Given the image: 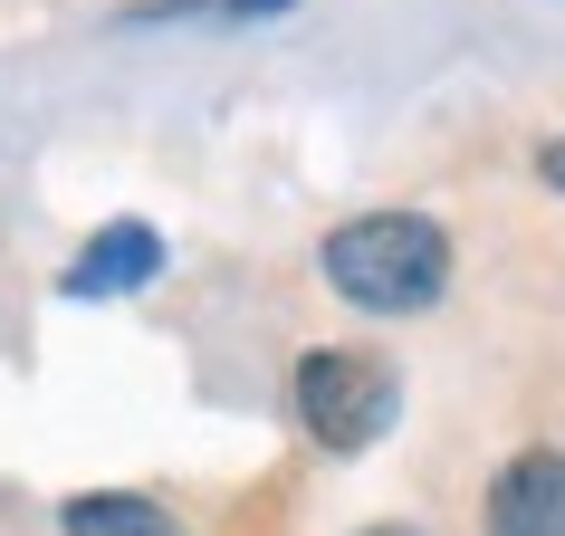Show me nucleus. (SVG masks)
I'll list each match as a JSON object with an SVG mask.
<instances>
[{
    "instance_id": "obj_7",
    "label": "nucleus",
    "mask_w": 565,
    "mask_h": 536,
    "mask_svg": "<svg viewBox=\"0 0 565 536\" xmlns=\"http://www.w3.org/2000/svg\"><path fill=\"white\" fill-rule=\"evenodd\" d=\"M536 173H546V192H565V135H556L546 153H536Z\"/></svg>"
},
{
    "instance_id": "obj_5",
    "label": "nucleus",
    "mask_w": 565,
    "mask_h": 536,
    "mask_svg": "<svg viewBox=\"0 0 565 536\" xmlns=\"http://www.w3.org/2000/svg\"><path fill=\"white\" fill-rule=\"evenodd\" d=\"M58 527L67 536H182L173 507H163V499H135V489H87V499H67Z\"/></svg>"
},
{
    "instance_id": "obj_6",
    "label": "nucleus",
    "mask_w": 565,
    "mask_h": 536,
    "mask_svg": "<svg viewBox=\"0 0 565 536\" xmlns=\"http://www.w3.org/2000/svg\"><path fill=\"white\" fill-rule=\"evenodd\" d=\"M288 0H145L135 30H173V20H278Z\"/></svg>"
},
{
    "instance_id": "obj_2",
    "label": "nucleus",
    "mask_w": 565,
    "mask_h": 536,
    "mask_svg": "<svg viewBox=\"0 0 565 536\" xmlns=\"http://www.w3.org/2000/svg\"><path fill=\"white\" fill-rule=\"evenodd\" d=\"M288 412L307 421L317 450H374L393 431V364L355 355V345H317L288 374Z\"/></svg>"
},
{
    "instance_id": "obj_1",
    "label": "nucleus",
    "mask_w": 565,
    "mask_h": 536,
    "mask_svg": "<svg viewBox=\"0 0 565 536\" xmlns=\"http://www.w3.org/2000/svg\"><path fill=\"white\" fill-rule=\"evenodd\" d=\"M327 288L364 317H422V307L450 288V231L422 221V211H364V221H335L327 249Z\"/></svg>"
},
{
    "instance_id": "obj_8",
    "label": "nucleus",
    "mask_w": 565,
    "mask_h": 536,
    "mask_svg": "<svg viewBox=\"0 0 565 536\" xmlns=\"http://www.w3.org/2000/svg\"><path fill=\"white\" fill-rule=\"evenodd\" d=\"M364 536H422V527H364Z\"/></svg>"
},
{
    "instance_id": "obj_4",
    "label": "nucleus",
    "mask_w": 565,
    "mask_h": 536,
    "mask_svg": "<svg viewBox=\"0 0 565 536\" xmlns=\"http://www.w3.org/2000/svg\"><path fill=\"white\" fill-rule=\"evenodd\" d=\"M153 268H163V231H145V221H106V231L77 249V268H67L58 288H67V298H135Z\"/></svg>"
},
{
    "instance_id": "obj_3",
    "label": "nucleus",
    "mask_w": 565,
    "mask_h": 536,
    "mask_svg": "<svg viewBox=\"0 0 565 536\" xmlns=\"http://www.w3.org/2000/svg\"><path fill=\"white\" fill-rule=\"evenodd\" d=\"M479 536H565V450H518L489 479Z\"/></svg>"
}]
</instances>
